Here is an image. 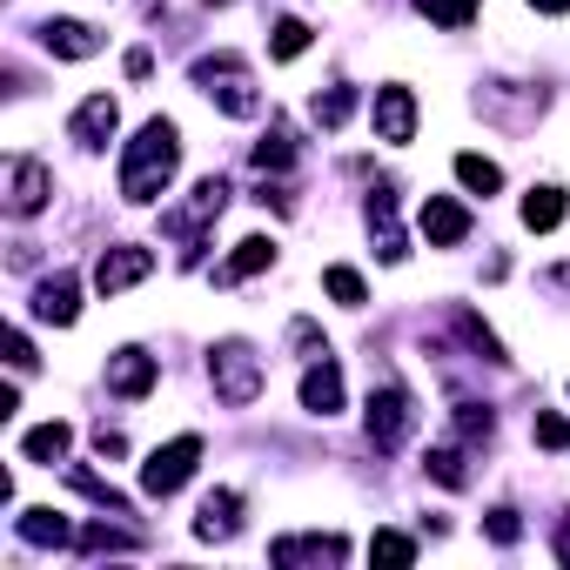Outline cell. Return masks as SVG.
<instances>
[{"mask_svg":"<svg viewBox=\"0 0 570 570\" xmlns=\"http://www.w3.org/2000/svg\"><path fill=\"white\" fill-rule=\"evenodd\" d=\"M95 450H101V456H121V450H128V436H121V430H108V423H101V430H95Z\"/></svg>","mask_w":570,"mask_h":570,"instance_id":"cell-40","label":"cell"},{"mask_svg":"<svg viewBox=\"0 0 570 570\" xmlns=\"http://www.w3.org/2000/svg\"><path fill=\"white\" fill-rule=\"evenodd\" d=\"M423 470H430L443 490H463V483H470V443H463V436H456V443H430Z\"/></svg>","mask_w":570,"mask_h":570,"instance_id":"cell-22","label":"cell"},{"mask_svg":"<svg viewBox=\"0 0 570 570\" xmlns=\"http://www.w3.org/2000/svg\"><path fill=\"white\" fill-rule=\"evenodd\" d=\"M275 262V242L268 235H248V242H235V255L215 268V282H248V275H262Z\"/></svg>","mask_w":570,"mask_h":570,"instance_id":"cell-21","label":"cell"},{"mask_svg":"<svg viewBox=\"0 0 570 570\" xmlns=\"http://www.w3.org/2000/svg\"><path fill=\"white\" fill-rule=\"evenodd\" d=\"M108 390H115L121 403H141V396L155 390V356H148V350H135V343H128V350H115V356H108Z\"/></svg>","mask_w":570,"mask_h":570,"instance_id":"cell-15","label":"cell"},{"mask_svg":"<svg viewBox=\"0 0 570 570\" xmlns=\"http://www.w3.org/2000/svg\"><path fill=\"white\" fill-rule=\"evenodd\" d=\"M175 168H181V128L175 121H141V135L128 141V155H121V202H135V208H148L168 181H175Z\"/></svg>","mask_w":570,"mask_h":570,"instance_id":"cell-1","label":"cell"},{"mask_svg":"<svg viewBox=\"0 0 570 570\" xmlns=\"http://www.w3.org/2000/svg\"><path fill=\"white\" fill-rule=\"evenodd\" d=\"M68 483H75V490H81V497H95V503H101V510H115V517H135V503H128V497H121V490H115V483H101V476H95V470H68Z\"/></svg>","mask_w":570,"mask_h":570,"instance_id":"cell-29","label":"cell"},{"mask_svg":"<svg viewBox=\"0 0 570 570\" xmlns=\"http://www.w3.org/2000/svg\"><path fill=\"white\" fill-rule=\"evenodd\" d=\"M309 41H316V35H309V21H296V14H282V21L268 28V55H275V61H296Z\"/></svg>","mask_w":570,"mask_h":570,"instance_id":"cell-28","label":"cell"},{"mask_svg":"<svg viewBox=\"0 0 570 570\" xmlns=\"http://www.w3.org/2000/svg\"><path fill=\"white\" fill-rule=\"evenodd\" d=\"M222 208H228V181H222V175H202V181L188 188V202L161 208V235H168V242H181V268H195V262H202L208 228L222 222Z\"/></svg>","mask_w":570,"mask_h":570,"instance_id":"cell-2","label":"cell"},{"mask_svg":"<svg viewBox=\"0 0 570 570\" xmlns=\"http://www.w3.org/2000/svg\"><path fill=\"white\" fill-rule=\"evenodd\" d=\"M370 557H376V563H416V543H410L403 530H376V537H370Z\"/></svg>","mask_w":570,"mask_h":570,"instance_id":"cell-34","label":"cell"},{"mask_svg":"<svg viewBox=\"0 0 570 570\" xmlns=\"http://www.w3.org/2000/svg\"><path fill=\"white\" fill-rule=\"evenodd\" d=\"M376 141H390V148H403V141H416V95L410 88H376Z\"/></svg>","mask_w":570,"mask_h":570,"instance_id":"cell-14","label":"cell"},{"mask_svg":"<svg viewBox=\"0 0 570 570\" xmlns=\"http://www.w3.org/2000/svg\"><path fill=\"white\" fill-rule=\"evenodd\" d=\"M242 530V490H208L202 510H195V537L202 543H228Z\"/></svg>","mask_w":570,"mask_h":570,"instance_id":"cell-17","label":"cell"},{"mask_svg":"<svg viewBox=\"0 0 570 570\" xmlns=\"http://www.w3.org/2000/svg\"><path fill=\"white\" fill-rule=\"evenodd\" d=\"M121 68H128V81H148V75H155V55H148V48H128Z\"/></svg>","mask_w":570,"mask_h":570,"instance_id":"cell-39","label":"cell"},{"mask_svg":"<svg viewBox=\"0 0 570 570\" xmlns=\"http://www.w3.org/2000/svg\"><path fill=\"white\" fill-rule=\"evenodd\" d=\"M195 463H202V436H175V443H161V450L141 463V490H148V497H175V490L195 476Z\"/></svg>","mask_w":570,"mask_h":570,"instance_id":"cell-6","label":"cell"},{"mask_svg":"<svg viewBox=\"0 0 570 570\" xmlns=\"http://www.w3.org/2000/svg\"><path fill=\"white\" fill-rule=\"evenodd\" d=\"M350 557V537L343 530H309V537H275L268 543V563L275 570H296V563H343Z\"/></svg>","mask_w":570,"mask_h":570,"instance_id":"cell-9","label":"cell"},{"mask_svg":"<svg viewBox=\"0 0 570 570\" xmlns=\"http://www.w3.org/2000/svg\"><path fill=\"white\" fill-rule=\"evenodd\" d=\"M68 443H75V430H68V423H41V430H28V436H21V456L55 470V463L68 456Z\"/></svg>","mask_w":570,"mask_h":570,"instance_id":"cell-25","label":"cell"},{"mask_svg":"<svg viewBox=\"0 0 570 570\" xmlns=\"http://www.w3.org/2000/svg\"><path fill=\"white\" fill-rule=\"evenodd\" d=\"M188 75H195V88H202L222 115H235V121H255V115H262V88H255V68H248L242 55H202Z\"/></svg>","mask_w":570,"mask_h":570,"instance_id":"cell-3","label":"cell"},{"mask_svg":"<svg viewBox=\"0 0 570 570\" xmlns=\"http://www.w3.org/2000/svg\"><path fill=\"white\" fill-rule=\"evenodd\" d=\"M423 235H430V248H456V242H470V208L450 202V195H430V202H423Z\"/></svg>","mask_w":570,"mask_h":570,"instance_id":"cell-18","label":"cell"},{"mask_svg":"<svg viewBox=\"0 0 570 570\" xmlns=\"http://www.w3.org/2000/svg\"><path fill=\"white\" fill-rule=\"evenodd\" d=\"M557 557H563V563H570V517H563V523H557Z\"/></svg>","mask_w":570,"mask_h":570,"instance_id":"cell-42","label":"cell"},{"mask_svg":"<svg viewBox=\"0 0 570 570\" xmlns=\"http://www.w3.org/2000/svg\"><path fill=\"white\" fill-rule=\"evenodd\" d=\"M363 222H370V242H376V255H383V262H403V255H410L403 222H396V188H370Z\"/></svg>","mask_w":570,"mask_h":570,"instance_id":"cell-12","label":"cell"},{"mask_svg":"<svg viewBox=\"0 0 570 570\" xmlns=\"http://www.w3.org/2000/svg\"><path fill=\"white\" fill-rule=\"evenodd\" d=\"M537 14H570V0H530Z\"/></svg>","mask_w":570,"mask_h":570,"instance_id":"cell-41","label":"cell"},{"mask_svg":"<svg viewBox=\"0 0 570 570\" xmlns=\"http://www.w3.org/2000/svg\"><path fill=\"white\" fill-rule=\"evenodd\" d=\"M75 316H81V282H75L68 268L41 275V282H35V323H55V330H68Z\"/></svg>","mask_w":570,"mask_h":570,"instance_id":"cell-11","label":"cell"},{"mask_svg":"<svg viewBox=\"0 0 570 570\" xmlns=\"http://www.w3.org/2000/svg\"><path fill=\"white\" fill-rule=\"evenodd\" d=\"M363 430H370V443L390 456V450H403L410 443V430H416V396L403 390V383H376L370 390V403H363Z\"/></svg>","mask_w":570,"mask_h":570,"instance_id":"cell-5","label":"cell"},{"mask_svg":"<svg viewBox=\"0 0 570 570\" xmlns=\"http://www.w3.org/2000/svg\"><path fill=\"white\" fill-rule=\"evenodd\" d=\"M208 383H215V396H222L228 410H248V403L262 396L268 370H262L255 343H242V336H222V343L208 350Z\"/></svg>","mask_w":570,"mask_h":570,"instance_id":"cell-4","label":"cell"},{"mask_svg":"<svg viewBox=\"0 0 570 570\" xmlns=\"http://www.w3.org/2000/svg\"><path fill=\"white\" fill-rule=\"evenodd\" d=\"M14 530H21V543H41V550H48V543H55V550H68V543H75V523H68L61 510H48V503L21 510V517H14Z\"/></svg>","mask_w":570,"mask_h":570,"instance_id":"cell-20","label":"cell"},{"mask_svg":"<svg viewBox=\"0 0 570 570\" xmlns=\"http://www.w3.org/2000/svg\"><path fill=\"white\" fill-rule=\"evenodd\" d=\"M476 8H483V0H416V14L436 21V28H470Z\"/></svg>","mask_w":570,"mask_h":570,"instance_id":"cell-30","label":"cell"},{"mask_svg":"<svg viewBox=\"0 0 570 570\" xmlns=\"http://www.w3.org/2000/svg\"><path fill=\"white\" fill-rule=\"evenodd\" d=\"M530 430H537V443H543V450H570V416L537 410V423H530Z\"/></svg>","mask_w":570,"mask_h":570,"instance_id":"cell-37","label":"cell"},{"mask_svg":"<svg viewBox=\"0 0 570 570\" xmlns=\"http://www.w3.org/2000/svg\"><path fill=\"white\" fill-rule=\"evenodd\" d=\"M255 168H262V175L296 168V128H289V121H268V135L255 141Z\"/></svg>","mask_w":570,"mask_h":570,"instance_id":"cell-23","label":"cell"},{"mask_svg":"<svg viewBox=\"0 0 570 570\" xmlns=\"http://www.w3.org/2000/svg\"><path fill=\"white\" fill-rule=\"evenodd\" d=\"M115 128H121L115 95H88V101L68 115V141H75V148H88V155H101V148L115 141Z\"/></svg>","mask_w":570,"mask_h":570,"instance_id":"cell-10","label":"cell"},{"mask_svg":"<svg viewBox=\"0 0 570 570\" xmlns=\"http://www.w3.org/2000/svg\"><path fill=\"white\" fill-rule=\"evenodd\" d=\"M557 222H563V188H557V181H537V188L523 195V228H530V235H550Z\"/></svg>","mask_w":570,"mask_h":570,"instance_id":"cell-24","label":"cell"},{"mask_svg":"<svg viewBox=\"0 0 570 570\" xmlns=\"http://www.w3.org/2000/svg\"><path fill=\"white\" fill-rule=\"evenodd\" d=\"M289 343L303 350V363H323V356H330V343H323V330H316L309 316H296V323H289Z\"/></svg>","mask_w":570,"mask_h":570,"instance_id":"cell-35","label":"cell"},{"mask_svg":"<svg viewBox=\"0 0 570 570\" xmlns=\"http://www.w3.org/2000/svg\"><path fill=\"white\" fill-rule=\"evenodd\" d=\"M323 289H330V296H336L343 309H363V303H370L363 275H356V268H343V262H336V268H323Z\"/></svg>","mask_w":570,"mask_h":570,"instance_id":"cell-31","label":"cell"},{"mask_svg":"<svg viewBox=\"0 0 570 570\" xmlns=\"http://www.w3.org/2000/svg\"><path fill=\"white\" fill-rule=\"evenodd\" d=\"M476 108H483L490 121H503V128H530V121L543 115V88H523V95H510V81H490V88L476 95Z\"/></svg>","mask_w":570,"mask_h":570,"instance_id":"cell-13","label":"cell"},{"mask_svg":"<svg viewBox=\"0 0 570 570\" xmlns=\"http://www.w3.org/2000/svg\"><path fill=\"white\" fill-rule=\"evenodd\" d=\"M75 550L108 557V550H141V537L135 530H115V523H88V530H75Z\"/></svg>","mask_w":570,"mask_h":570,"instance_id":"cell-27","label":"cell"},{"mask_svg":"<svg viewBox=\"0 0 570 570\" xmlns=\"http://www.w3.org/2000/svg\"><path fill=\"white\" fill-rule=\"evenodd\" d=\"M8 363H14V376H28V370L41 363V356H35V343H28V330H14V336H8Z\"/></svg>","mask_w":570,"mask_h":570,"instance_id":"cell-38","label":"cell"},{"mask_svg":"<svg viewBox=\"0 0 570 570\" xmlns=\"http://www.w3.org/2000/svg\"><path fill=\"white\" fill-rule=\"evenodd\" d=\"M41 48L61 55V61H95L108 41H101V28H88V21H61V14H55V21L41 28Z\"/></svg>","mask_w":570,"mask_h":570,"instance_id":"cell-16","label":"cell"},{"mask_svg":"<svg viewBox=\"0 0 570 570\" xmlns=\"http://www.w3.org/2000/svg\"><path fill=\"white\" fill-rule=\"evenodd\" d=\"M215 8H222V0H215Z\"/></svg>","mask_w":570,"mask_h":570,"instance_id":"cell-43","label":"cell"},{"mask_svg":"<svg viewBox=\"0 0 570 570\" xmlns=\"http://www.w3.org/2000/svg\"><path fill=\"white\" fill-rule=\"evenodd\" d=\"M303 410H309V416H336V410H343V370H336L330 356L303 370Z\"/></svg>","mask_w":570,"mask_h":570,"instance_id":"cell-19","label":"cell"},{"mask_svg":"<svg viewBox=\"0 0 570 570\" xmlns=\"http://www.w3.org/2000/svg\"><path fill=\"white\" fill-rule=\"evenodd\" d=\"M483 530H490V543H503V550H510V543H517V537H523V517H517V510H510V503H497V510H490V517H483Z\"/></svg>","mask_w":570,"mask_h":570,"instance_id":"cell-36","label":"cell"},{"mask_svg":"<svg viewBox=\"0 0 570 570\" xmlns=\"http://www.w3.org/2000/svg\"><path fill=\"white\" fill-rule=\"evenodd\" d=\"M148 275H155V248L115 242V248H101V262H95V289H101V296H121V289H135V282H148Z\"/></svg>","mask_w":570,"mask_h":570,"instance_id":"cell-7","label":"cell"},{"mask_svg":"<svg viewBox=\"0 0 570 570\" xmlns=\"http://www.w3.org/2000/svg\"><path fill=\"white\" fill-rule=\"evenodd\" d=\"M456 436H463L470 450H483V443L497 436V416H490L483 403H456Z\"/></svg>","mask_w":570,"mask_h":570,"instance_id":"cell-33","label":"cell"},{"mask_svg":"<svg viewBox=\"0 0 570 570\" xmlns=\"http://www.w3.org/2000/svg\"><path fill=\"white\" fill-rule=\"evenodd\" d=\"M456 181H463L470 195H483V202H490V195L503 188V168H497L490 155H470V148H463V155H456Z\"/></svg>","mask_w":570,"mask_h":570,"instance_id":"cell-26","label":"cell"},{"mask_svg":"<svg viewBox=\"0 0 570 570\" xmlns=\"http://www.w3.org/2000/svg\"><path fill=\"white\" fill-rule=\"evenodd\" d=\"M48 195H55V168L35 161V155H14V161H8V215L28 222V215L48 208Z\"/></svg>","mask_w":570,"mask_h":570,"instance_id":"cell-8","label":"cell"},{"mask_svg":"<svg viewBox=\"0 0 570 570\" xmlns=\"http://www.w3.org/2000/svg\"><path fill=\"white\" fill-rule=\"evenodd\" d=\"M309 115H316V128H343V121L356 115V88H330V95H316Z\"/></svg>","mask_w":570,"mask_h":570,"instance_id":"cell-32","label":"cell"}]
</instances>
